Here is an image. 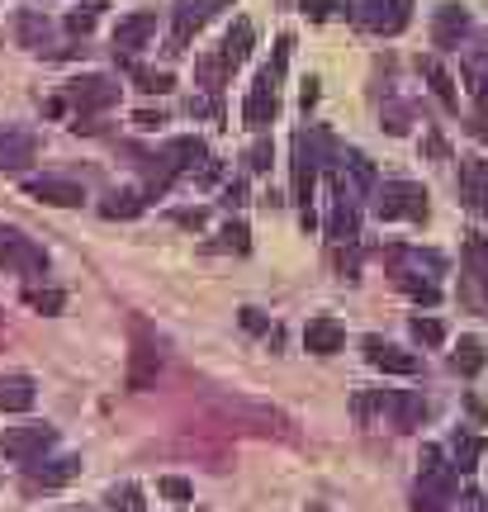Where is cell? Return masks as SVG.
<instances>
[{
    "instance_id": "obj_4",
    "label": "cell",
    "mask_w": 488,
    "mask_h": 512,
    "mask_svg": "<svg viewBox=\"0 0 488 512\" xmlns=\"http://www.w3.org/2000/svg\"><path fill=\"white\" fill-rule=\"evenodd\" d=\"M408 10L413 0H356V19L370 34H398L408 24Z\"/></svg>"
},
{
    "instance_id": "obj_31",
    "label": "cell",
    "mask_w": 488,
    "mask_h": 512,
    "mask_svg": "<svg viewBox=\"0 0 488 512\" xmlns=\"http://www.w3.org/2000/svg\"><path fill=\"white\" fill-rule=\"evenodd\" d=\"M342 162L351 166V176H356L361 185H375V166H370V157H365V152H346Z\"/></svg>"
},
{
    "instance_id": "obj_5",
    "label": "cell",
    "mask_w": 488,
    "mask_h": 512,
    "mask_svg": "<svg viewBox=\"0 0 488 512\" xmlns=\"http://www.w3.org/2000/svg\"><path fill=\"white\" fill-rule=\"evenodd\" d=\"M455 470L451 460L441 456V446H422V456H417V479H422V489L432 498H451L455 494Z\"/></svg>"
},
{
    "instance_id": "obj_42",
    "label": "cell",
    "mask_w": 488,
    "mask_h": 512,
    "mask_svg": "<svg viewBox=\"0 0 488 512\" xmlns=\"http://www.w3.org/2000/svg\"><path fill=\"white\" fill-rule=\"evenodd\" d=\"M133 124H143V128H157V124H166V119H162V114H138V119H133Z\"/></svg>"
},
{
    "instance_id": "obj_18",
    "label": "cell",
    "mask_w": 488,
    "mask_h": 512,
    "mask_svg": "<svg viewBox=\"0 0 488 512\" xmlns=\"http://www.w3.org/2000/svg\"><path fill=\"white\" fill-rule=\"evenodd\" d=\"M34 399L38 394L29 375H0V413H29Z\"/></svg>"
},
{
    "instance_id": "obj_40",
    "label": "cell",
    "mask_w": 488,
    "mask_h": 512,
    "mask_svg": "<svg viewBox=\"0 0 488 512\" xmlns=\"http://www.w3.org/2000/svg\"><path fill=\"white\" fill-rule=\"evenodd\" d=\"M413 512H436V498L427 494V489H417V498H413Z\"/></svg>"
},
{
    "instance_id": "obj_39",
    "label": "cell",
    "mask_w": 488,
    "mask_h": 512,
    "mask_svg": "<svg viewBox=\"0 0 488 512\" xmlns=\"http://www.w3.org/2000/svg\"><path fill=\"white\" fill-rule=\"evenodd\" d=\"M242 328H252V332H266V318L256 309H242Z\"/></svg>"
},
{
    "instance_id": "obj_32",
    "label": "cell",
    "mask_w": 488,
    "mask_h": 512,
    "mask_svg": "<svg viewBox=\"0 0 488 512\" xmlns=\"http://www.w3.org/2000/svg\"><path fill=\"white\" fill-rule=\"evenodd\" d=\"M252 233H247V223H228V228H223V242H218V247H233V252H247V247H252Z\"/></svg>"
},
{
    "instance_id": "obj_41",
    "label": "cell",
    "mask_w": 488,
    "mask_h": 512,
    "mask_svg": "<svg viewBox=\"0 0 488 512\" xmlns=\"http://www.w3.org/2000/svg\"><path fill=\"white\" fill-rule=\"evenodd\" d=\"M460 512H488V498H484V494H470V498H465V508H460Z\"/></svg>"
},
{
    "instance_id": "obj_33",
    "label": "cell",
    "mask_w": 488,
    "mask_h": 512,
    "mask_svg": "<svg viewBox=\"0 0 488 512\" xmlns=\"http://www.w3.org/2000/svg\"><path fill=\"white\" fill-rule=\"evenodd\" d=\"M24 299H29L34 309H43V313H57V309H62V304H67V299H62V294H57V290H29V294H24Z\"/></svg>"
},
{
    "instance_id": "obj_17",
    "label": "cell",
    "mask_w": 488,
    "mask_h": 512,
    "mask_svg": "<svg viewBox=\"0 0 488 512\" xmlns=\"http://www.w3.org/2000/svg\"><path fill=\"white\" fill-rule=\"evenodd\" d=\"M470 34V15L460 10V5H441L432 15V38H436V48H455L460 38Z\"/></svg>"
},
{
    "instance_id": "obj_23",
    "label": "cell",
    "mask_w": 488,
    "mask_h": 512,
    "mask_svg": "<svg viewBox=\"0 0 488 512\" xmlns=\"http://www.w3.org/2000/svg\"><path fill=\"white\" fill-rule=\"evenodd\" d=\"M417 67H422V76H427V81H432L436 100H441V105H451V110H455V81H451V72H446V67H441V62H436V57H422V62H417Z\"/></svg>"
},
{
    "instance_id": "obj_20",
    "label": "cell",
    "mask_w": 488,
    "mask_h": 512,
    "mask_svg": "<svg viewBox=\"0 0 488 512\" xmlns=\"http://www.w3.org/2000/svg\"><path fill=\"white\" fill-rule=\"evenodd\" d=\"M422 418H427V399L422 394H394V427L413 432V427H422Z\"/></svg>"
},
{
    "instance_id": "obj_46",
    "label": "cell",
    "mask_w": 488,
    "mask_h": 512,
    "mask_svg": "<svg viewBox=\"0 0 488 512\" xmlns=\"http://www.w3.org/2000/svg\"><path fill=\"white\" fill-rule=\"evenodd\" d=\"M62 512H91V508H62Z\"/></svg>"
},
{
    "instance_id": "obj_37",
    "label": "cell",
    "mask_w": 488,
    "mask_h": 512,
    "mask_svg": "<svg viewBox=\"0 0 488 512\" xmlns=\"http://www.w3.org/2000/svg\"><path fill=\"white\" fill-rule=\"evenodd\" d=\"M247 166H252V171H266V166H271V143H256L252 152H247Z\"/></svg>"
},
{
    "instance_id": "obj_24",
    "label": "cell",
    "mask_w": 488,
    "mask_h": 512,
    "mask_svg": "<svg viewBox=\"0 0 488 512\" xmlns=\"http://www.w3.org/2000/svg\"><path fill=\"white\" fill-rule=\"evenodd\" d=\"M484 342L479 337H460V347H455V356H451V366L460 370V375H479L484 370Z\"/></svg>"
},
{
    "instance_id": "obj_34",
    "label": "cell",
    "mask_w": 488,
    "mask_h": 512,
    "mask_svg": "<svg viewBox=\"0 0 488 512\" xmlns=\"http://www.w3.org/2000/svg\"><path fill=\"white\" fill-rule=\"evenodd\" d=\"M346 0H304V15L308 19H327L332 10H342Z\"/></svg>"
},
{
    "instance_id": "obj_44",
    "label": "cell",
    "mask_w": 488,
    "mask_h": 512,
    "mask_svg": "<svg viewBox=\"0 0 488 512\" xmlns=\"http://www.w3.org/2000/svg\"><path fill=\"white\" fill-rule=\"evenodd\" d=\"M304 512H332V508H327V503H308Z\"/></svg>"
},
{
    "instance_id": "obj_7",
    "label": "cell",
    "mask_w": 488,
    "mask_h": 512,
    "mask_svg": "<svg viewBox=\"0 0 488 512\" xmlns=\"http://www.w3.org/2000/svg\"><path fill=\"white\" fill-rule=\"evenodd\" d=\"M460 204L470 214H488V166L484 157H465L460 162Z\"/></svg>"
},
{
    "instance_id": "obj_8",
    "label": "cell",
    "mask_w": 488,
    "mask_h": 512,
    "mask_svg": "<svg viewBox=\"0 0 488 512\" xmlns=\"http://www.w3.org/2000/svg\"><path fill=\"white\" fill-rule=\"evenodd\" d=\"M157 34V15L152 10H133L114 24V53H138L147 48V38Z\"/></svg>"
},
{
    "instance_id": "obj_43",
    "label": "cell",
    "mask_w": 488,
    "mask_h": 512,
    "mask_svg": "<svg viewBox=\"0 0 488 512\" xmlns=\"http://www.w3.org/2000/svg\"><path fill=\"white\" fill-rule=\"evenodd\" d=\"M299 100H304V110H308V105L318 100V81H304V95H299Z\"/></svg>"
},
{
    "instance_id": "obj_14",
    "label": "cell",
    "mask_w": 488,
    "mask_h": 512,
    "mask_svg": "<svg viewBox=\"0 0 488 512\" xmlns=\"http://www.w3.org/2000/svg\"><path fill=\"white\" fill-rule=\"evenodd\" d=\"M242 119H247L252 128H266L275 119V76L271 72L256 76L252 95H247V105H242Z\"/></svg>"
},
{
    "instance_id": "obj_27",
    "label": "cell",
    "mask_w": 488,
    "mask_h": 512,
    "mask_svg": "<svg viewBox=\"0 0 488 512\" xmlns=\"http://www.w3.org/2000/svg\"><path fill=\"white\" fill-rule=\"evenodd\" d=\"M394 280H398V290L413 294L417 304H436V299H441V290H436L432 280H422L417 271H394Z\"/></svg>"
},
{
    "instance_id": "obj_38",
    "label": "cell",
    "mask_w": 488,
    "mask_h": 512,
    "mask_svg": "<svg viewBox=\"0 0 488 512\" xmlns=\"http://www.w3.org/2000/svg\"><path fill=\"white\" fill-rule=\"evenodd\" d=\"M242 200H247V185H242V181H233L228 190H223V204H228V209H233V204H242Z\"/></svg>"
},
{
    "instance_id": "obj_11",
    "label": "cell",
    "mask_w": 488,
    "mask_h": 512,
    "mask_svg": "<svg viewBox=\"0 0 488 512\" xmlns=\"http://www.w3.org/2000/svg\"><path fill=\"white\" fill-rule=\"evenodd\" d=\"M38 157V138L24 128H0V171H24Z\"/></svg>"
},
{
    "instance_id": "obj_28",
    "label": "cell",
    "mask_w": 488,
    "mask_h": 512,
    "mask_svg": "<svg viewBox=\"0 0 488 512\" xmlns=\"http://www.w3.org/2000/svg\"><path fill=\"white\" fill-rule=\"evenodd\" d=\"M109 512H147L143 489L138 484H114L109 489Z\"/></svg>"
},
{
    "instance_id": "obj_10",
    "label": "cell",
    "mask_w": 488,
    "mask_h": 512,
    "mask_svg": "<svg viewBox=\"0 0 488 512\" xmlns=\"http://www.w3.org/2000/svg\"><path fill=\"white\" fill-rule=\"evenodd\" d=\"M214 10H218L214 0H176V34H171V53H181L185 43H190V34H199V29L209 24Z\"/></svg>"
},
{
    "instance_id": "obj_30",
    "label": "cell",
    "mask_w": 488,
    "mask_h": 512,
    "mask_svg": "<svg viewBox=\"0 0 488 512\" xmlns=\"http://www.w3.org/2000/svg\"><path fill=\"white\" fill-rule=\"evenodd\" d=\"M413 337L422 342V347H441V342H446V328H441L436 318H422V313H417V318H413Z\"/></svg>"
},
{
    "instance_id": "obj_6",
    "label": "cell",
    "mask_w": 488,
    "mask_h": 512,
    "mask_svg": "<svg viewBox=\"0 0 488 512\" xmlns=\"http://www.w3.org/2000/svg\"><path fill=\"white\" fill-rule=\"evenodd\" d=\"M114 100H119V81H109V76H81V81H72V105L81 114H100Z\"/></svg>"
},
{
    "instance_id": "obj_45",
    "label": "cell",
    "mask_w": 488,
    "mask_h": 512,
    "mask_svg": "<svg viewBox=\"0 0 488 512\" xmlns=\"http://www.w3.org/2000/svg\"><path fill=\"white\" fill-rule=\"evenodd\" d=\"M214 5H218V10H223V5H233V0H214Z\"/></svg>"
},
{
    "instance_id": "obj_2",
    "label": "cell",
    "mask_w": 488,
    "mask_h": 512,
    "mask_svg": "<svg viewBox=\"0 0 488 512\" xmlns=\"http://www.w3.org/2000/svg\"><path fill=\"white\" fill-rule=\"evenodd\" d=\"M380 214L384 219H413L422 223L427 219V190L413 181H389L380 190Z\"/></svg>"
},
{
    "instance_id": "obj_25",
    "label": "cell",
    "mask_w": 488,
    "mask_h": 512,
    "mask_svg": "<svg viewBox=\"0 0 488 512\" xmlns=\"http://www.w3.org/2000/svg\"><path fill=\"white\" fill-rule=\"evenodd\" d=\"M143 190H114L105 200V219H138L143 214Z\"/></svg>"
},
{
    "instance_id": "obj_35",
    "label": "cell",
    "mask_w": 488,
    "mask_h": 512,
    "mask_svg": "<svg viewBox=\"0 0 488 512\" xmlns=\"http://www.w3.org/2000/svg\"><path fill=\"white\" fill-rule=\"evenodd\" d=\"M138 86H143V91H171V76L166 72H138Z\"/></svg>"
},
{
    "instance_id": "obj_9",
    "label": "cell",
    "mask_w": 488,
    "mask_h": 512,
    "mask_svg": "<svg viewBox=\"0 0 488 512\" xmlns=\"http://www.w3.org/2000/svg\"><path fill=\"white\" fill-rule=\"evenodd\" d=\"M365 361L375 370H384V375H417L422 370V361L413 351H398L389 342H380V337H365Z\"/></svg>"
},
{
    "instance_id": "obj_36",
    "label": "cell",
    "mask_w": 488,
    "mask_h": 512,
    "mask_svg": "<svg viewBox=\"0 0 488 512\" xmlns=\"http://www.w3.org/2000/svg\"><path fill=\"white\" fill-rule=\"evenodd\" d=\"M67 29H72V34H91V29H95V10H76V15L67 19Z\"/></svg>"
},
{
    "instance_id": "obj_19",
    "label": "cell",
    "mask_w": 488,
    "mask_h": 512,
    "mask_svg": "<svg viewBox=\"0 0 488 512\" xmlns=\"http://www.w3.org/2000/svg\"><path fill=\"white\" fill-rule=\"evenodd\" d=\"M218 57H223V67H228V72H233V67H242V62L252 57V24H247V19H237L233 29H228V38H223Z\"/></svg>"
},
{
    "instance_id": "obj_15",
    "label": "cell",
    "mask_w": 488,
    "mask_h": 512,
    "mask_svg": "<svg viewBox=\"0 0 488 512\" xmlns=\"http://www.w3.org/2000/svg\"><path fill=\"white\" fill-rule=\"evenodd\" d=\"M76 475H81V456H57V460H48L43 470H29L24 489H29V494H34V489H62V484H72Z\"/></svg>"
},
{
    "instance_id": "obj_26",
    "label": "cell",
    "mask_w": 488,
    "mask_h": 512,
    "mask_svg": "<svg viewBox=\"0 0 488 512\" xmlns=\"http://www.w3.org/2000/svg\"><path fill=\"white\" fill-rule=\"evenodd\" d=\"M451 456H455V470L465 475V470H474V465H479V456H484V441L474 437V432H455Z\"/></svg>"
},
{
    "instance_id": "obj_12",
    "label": "cell",
    "mask_w": 488,
    "mask_h": 512,
    "mask_svg": "<svg viewBox=\"0 0 488 512\" xmlns=\"http://www.w3.org/2000/svg\"><path fill=\"white\" fill-rule=\"evenodd\" d=\"M304 347L313 351V356H337V351L346 347V328L337 323V318H308L304 328Z\"/></svg>"
},
{
    "instance_id": "obj_29",
    "label": "cell",
    "mask_w": 488,
    "mask_h": 512,
    "mask_svg": "<svg viewBox=\"0 0 488 512\" xmlns=\"http://www.w3.org/2000/svg\"><path fill=\"white\" fill-rule=\"evenodd\" d=\"M157 494L171 498V503H190V498H195V484H190V479H181V475H162V479H157Z\"/></svg>"
},
{
    "instance_id": "obj_21",
    "label": "cell",
    "mask_w": 488,
    "mask_h": 512,
    "mask_svg": "<svg viewBox=\"0 0 488 512\" xmlns=\"http://www.w3.org/2000/svg\"><path fill=\"white\" fill-rule=\"evenodd\" d=\"M15 24H19V43L43 53V43H48V34H53V29H48V19L38 15V10H19Z\"/></svg>"
},
{
    "instance_id": "obj_3",
    "label": "cell",
    "mask_w": 488,
    "mask_h": 512,
    "mask_svg": "<svg viewBox=\"0 0 488 512\" xmlns=\"http://www.w3.org/2000/svg\"><path fill=\"white\" fill-rule=\"evenodd\" d=\"M53 441H57V432L48 427V422H24V427H5L0 451H5L10 460H38Z\"/></svg>"
},
{
    "instance_id": "obj_1",
    "label": "cell",
    "mask_w": 488,
    "mask_h": 512,
    "mask_svg": "<svg viewBox=\"0 0 488 512\" xmlns=\"http://www.w3.org/2000/svg\"><path fill=\"white\" fill-rule=\"evenodd\" d=\"M0 266L5 271H24V275H43L48 271V252L34 238H24L19 228L0 223Z\"/></svg>"
},
{
    "instance_id": "obj_22",
    "label": "cell",
    "mask_w": 488,
    "mask_h": 512,
    "mask_svg": "<svg viewBox=\"0 0 488 512\" xmlns=\"http://www.w3.org/2000/svg\"><path fill=\"white\" fill-rule=\"evenodd\" d=\"M327 233L337 242H356L361 238V219H356V209L346 200H337V209H332V219H327Z\"/></svg>"
},
{
    "instance_id": "obj_16",
    "label": "cell",
    "mask_w": 488,
    "mask_h": 512,
    "mask_svg": "<svg viewBox=\"0 0 488 512\" xmlns=\"http://www.w3.org/2000/svg\"><path fill=\"white\" fill-rule=\"evenodd\" d=\"M157 370H162L157 347H152V342H138L133 356H128V389H133V394H143L147 384H157Z\"/></svg>"
},
{
    "instance_id": "obj_13",
    "label": "cell",
    "mask_w": 488,
    "mask_h": 512,
    "mask_svg": "<svg viewBox=\"0 0 488 512\" xmlns=\"http://www.w3.org/2000/svg\"><path fill=\"white\" fill-rule=\"evenodd\" d=\"M34 200H43V204H57V209H72V204H81L86 200V190L76 181H57V176H34V181L24 185Z\"/></svg>"
}]
</instances>
